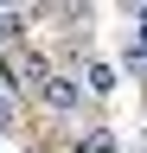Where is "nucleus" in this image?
Wrapping results in <instances>:
<instances>
[{
	"label": "nucleus",
	"mask_w": 147,
	"mask_h": 153,
	"mask_svg": "<svg viewBox=\"0 0 147 153\" xmlns=\"http://www.w3.org/2000/svg\"><path fill=\"white\" fill-rule=\"evenodd\" d=\"M19 83L39 96L51 115H77V108H83V83H77L70 70H51L45 57H26V64H19Z\"/></svg>",
	"instance_id": "1"
},
{
	"label": "nucleus",
	"mask_w": 147,
	"mask_h": 153,
	"mask_svg": "<svg viewBox=\"0 0 147 153\" xmlns=\"http://www.w3.org/2000/svg\"><path fill=\"white\" fill-rule=\"evenodd\" d=\"M77 83H83L90 96H115V64H83Z\"/></svg>",
	"instance_id": "3"
},
{
	"label": "nucleus",
	"mask_w": 147,
	"mask_h": 153,
	"mask_svg": "<svg viewBox=\"0 0 147 153\" xmlns=\"http://www.w3.org/2000/svg\"><path fill=\"white\" fill-rule=\"evenodd\" d=\"M122 140H115V128H90L83 134V153H115Z\"/></svg>",
	"instance_id": "4"
},
{
	"label": "nucleus",
	"mask_w": 147,
	"mask_h": 153,
	"mask_svg": "<svg viewBox=\"0 0 147 153\" xmlns=\"http://www.w3.org/2000/svg\"><path fill=\"white\" fill-rule=\"evenodd\" d=\"M13 121H19V108H13V102H7V96H0V134H7Z\"/></svg>",
	"instance_id": "5"
},
{
	"label": "nucleus",
	"mask_w": 147,
	"mask_h": 153,
	"mask_svg": "<svg viewBox=\"0 0 147 153\" xmlns=\"http://www.w3.org/2000/svg\"><path fill=\"white\" fill-rule=\"evenodd\" d=\"M128 7H147V0H128Z\"/></svg>",
	"instance_id": "6"
},
{
	"label": "nucleus",
	"mask_w": 147,
	"mask_h": 153,
	"mask_svg": "<svg viewBox=\"0 0 147 153\" xmlns=\"http://www.w3.org/2000/svg\"><path fill=\"white\" fill-rule=\"evenodd\" d=\"M122 64H147V7L134 13V26H128V45H122Z\"/></svg>",
	"instance_id": "2"
}]
</instances>
